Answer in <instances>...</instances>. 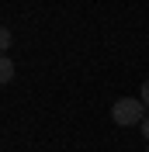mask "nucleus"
I'll return each instance as SVG.
<instances>
[{
    "mask_svg": "<svg viewBox=\"0 0 149 152\" xmlns=\"http://www.w3.org/2000/svg\"><path fill=\"white\" fill-rule=\"evenodd\" d=\"M139 94H142V97H139V100H142V104H146V107H149V80H146V83H142V90H139Z\"/></svg>",
    "mask_w": 149,
    "mask_h": 152,
    "instance_id": "20e7f679",
    "label": "nucleus"
},
{
    "mask_svg": "<svg viewBox=\"0 0 149 152\" xmlns=\"http://www.w3.org/2000/svg\"><path fill=\"white\" fill-rule=\"evenodd\" d=\"M10 42H14V38H10V28H4V24H0V56L10 48Z\"/></svg>",
    "mask_w": 149,
    "mask_h": 152,
    "instance_id": "7ed1b4c3",
    "label": "nucleus"
},
{
    "mask_svg": "<svg viewBox=\"0 0 149 152\" xmlns=\"http://www.w3.org/2000/svg\"><path fill=\"white\" fill-rule=\"evenodd\" d=\"M14 80V62L7 56H0V83H10Z\"/></svg>",
    "mask_w": 149,
    "mask_h": 152,
    "instance_id": "f03ea898",
    "label": "nucleus"
},
{
    "mask_svg": "<svg viewBox=\"0 0 149 152\" xmlns=\"http://www.w3.org/2000/svg\"><path fill=\"white\" fill-rule=\"evenodd\" d=\"M139 128H142V138H146V142H149V114H146V118H142V124H139Z\"/></svg>",
    "mask_w": 149,
    "mask_h": 152,
    "instance_id": "39448f33",
    "label": "nucleus"
},
{
    "mask_svg": "<svg viewBox=\"0 0 149 152\" xmlns=\"http://www.w3.org/2000/svg\"><path fill=\"white\" fill-rule=\"evenodd\" d=\"M142 118H146V104H142L139 97H121V100H114V107H111V121L121 124V128L142 124Z\"/></svg>",
    "mask_w": 149,
    "mask_h": 152,
    "instance_id": "f257e3e1",
    "label": "nucleus"
}]
</instances>
